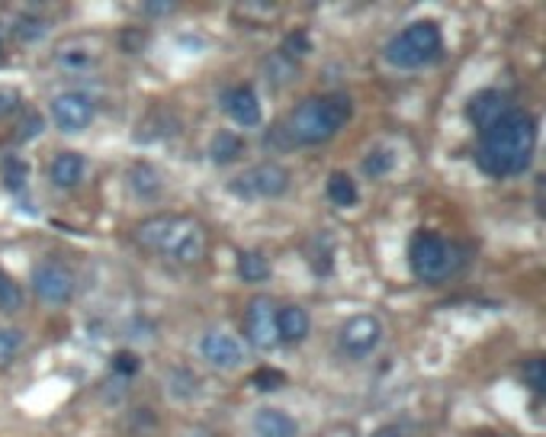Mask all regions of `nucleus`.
Segmentation results:
<instances>
[{"label":"nucleus","mask_w":546,"mask_h":437,"mask_svg":"<svg viewBox=\"0 0 546 437\" xmlns=\"http://www.w3.org/2000/svg\"><path fill=\"white\" fill-rule=\"evenodd\" d=\"M534 145H537V122H534V116L511 110L492 129L482 132L476 164L489 177H511V174L527 170L530 158H534Z\"/></svg>","instance_id":"f257e3e1"},{"label":"nucleus","mask_w":546,"mask_h":437,"mask_svg":"<svg viewBox=\"0 0 546 437\" xmlns=\"http://www.w3.org/2000/svg\"><path fill=\"white\" fill-rule=\"evenodd\" d=\"M347 120H351V97L335 90V94L302 100L286 116V132L289 138H296L299 145H325L344 129Z\"/></svg>","instance_id":"f03ea898"},{"label":"nucleus","mask_w":546,"mask_h":437,"mask_svg":"<svg viewBox=\"0 0 546 437\" xmlns=\"http://www.w3.org/2000/svg\"><path fill=\"white\" fill-rule=\"evenodd\" d=\"M138 242L158 254L196 264L206 254V232L193 216H154L138 226Z\"/></svg>","instance_id":"7ed1b4c3"},{"label":"nucleus","mask_w":546,"mask_h":437,"mask_svg":"<svg viewBox=\"0 0 546 437\" xmlns=\"http://www.w3.org/2000/svg\"><path fill=\"white\" fill-rule=\"evenodd\" d=\"M441 45H443L441 26L431 23V20H418V23L405 26V29L385 45L383 55L393 68L411 71V68H421L441 55Z\"/></svg>","instance_id":"20e7f679"},{"label":"nucleus","mask_w":546,"mask_h":437,"mask_svg":"<svg viewBox=\"0 0 546 437\" xmlns=\"http://www.w3.org/2000/svg\"><path fill=\"white\" fill-rule=\"evenodd\" d=\"M409 264L425 284H441L457 270V248L434 232H415L409 244Z\"/></svg>","instance_id":"39448f33"},{"label":"nucleus","mask_w":546,"mask_h":437,"mask_svg":"<svg viewBox=\"0 0 546 437\" xmlns=\"http://www.w3.org/2000/svg\"><path fill=\"white\" fill-rule=\"evenodd\" d=\"M289 186V174L280 168V164H257V168H251L248 174H241L238 180H232L228 184V190H232L235 196H244V200H251V196H283Z\"/></svg>","instance_id":"423d86ee"},{"label":"nucleus","mask_w":546,"mask_h":437,"mask_svg":"<svg viewBox=\"0 0 546 437\" xmlns=\"http://www.w3.org/2000/svg\"><path fill=\"white\" fill-rule=\"evenodd\" d=\"M32 290L46 306H64L74 296V276L55 260H42L39 268L32 270Z\"/></svg>","instance_id":"0eeeda50"},{"label":"nucleus","mask_w":546,"mask_h":437,"mask_svg":"<svg viewBox=\"0 0 546 437\" xmlns=\"http://www.w3.org/2000/svg\"><path fill=\"white\" fill-rule=\"evenodd\" d=\"M383 338V322L376 316H353L341 328V348L351 357H369Z\"/></svg>","instance_id":"6e6552de"},{"label":"nucleus","mask_w":546,"mask_h":437,"mask_svg":"<svg viewBox=\"0 0 546 437\" xmlns=\"http://www.w3.org/2000/svg\"><path fill=\"white\" fill-rule=\"evenodd\" d=\"M511 113V97H508L505 90H498V87H485L479 90L469 103H466V120L473 122L476 129L485 132L492 129L501 116Z\"/></svg>","instance_id":"1a4fd4ad"},{"label":"nucleus","mask_w":546,"mask_h":437,"mask_svg":"<svg viewBox=\"0 0 546 437\" xmlns=\"http://www.w3.org/2000/svg\"><path fill=\"white\" fill-rule=\"evenodd\" d=\"M200 354L206 364L219 367V370H232L244 360V350H241V341L235 334L222 332V328H209L200 338Z\"/></svg>","instance_id":"9d476101"},{"label":"nucleus","mask_w":546,"mask_h":437,"mask_svg":"<svg viewBox=\"0 0 546 437\" xmlns=\"http://www.w3.org/2000/svg\"><path fill=\"white\" fill-rule=\"evenodd\" d=\"M52 116L62 132H84L94 122V103L84 94H58L52 100Z\"/></svg>","instance_id":"9b49d317"},{"label":"nucleus","mask_w":546,"mask_h":437,"mask_svg":"<svg viewBox=\"0 0 546 437\" xmlns=\"http://www.w3.org/2000/svg\"><path fill=\"white\" fill-rule=\"evenodd\" d=\"M244 328H248V338L254 348L261 350H270L277 348V309L267 296H257L254 302L248 306V318H244Z\"/></svg>","instance_id":"f8f14e48"},{"label":"nucleus","mask_w":546,"mask_h":437,"mask_svg":"<svg viewBox=\"0 0 546 437\" xmlns=\"http://www.w3.org/2000/svg\"><path fill=\"white\" fill-rule=\"evenodd\" d=\"M225 113L244 129H254L261 126V100L251 87H235L225 94Z\"/></svg>","instance_id":"ddd939ff"},{"label":"nucleus","mask_w":546,"mask_h":437,"mask_svg":"<svg viewBox=\"0 0 546 437\" xmlns=\"http://www.w3.org/2000/svg\"><path fill=\"white\" fill-rule=\"evenodd\" d=\"M312 332V318L302 306H283L277 312V338L286 341V344H299V341L309 338Z\"/></svg>","instance_id":"4468645a"},{"label":"nucleus","mask_w":546,"mask_h":437,"mask_svg":"<svg viewBox=\"0 0 546 437\" xmlns=\"http://www.w3.org/2000/svg\"><path fill=\"white\" fill-rule=\"evenodd\" d=\"M84 168H87L84 154L62 152V154H55V158H52L48 177H52V184H55V186H62V190H71V186H78L80 180H84Z\"/></svg>","instance_id":"2eb2a0df"},{"label":"nucleus","mask_w":546,"mask_h":437,"mask_svg":"<svg viewBox=\"0 0 546 437\" xmlns=\"http://www.w3.org/2000/svg\"><path fill=\"white\" fill-rule=\"evenodd\" d=\"M254 431H257V437H296L299 434L296 421L289 418L286 412H280V408H257Z\"/></svg>","instance_id":"dca6fc26"},{"label":"nucleus","mask_w":546,"mask_h":437,"mask_svg":"<svg viewBox=\"0 0 546 437\" xmlns=\"http://www.w3.org/2000/svg\"><path fill=\"white\" fill-rule=\"evenodd\" d=\"M128 186H132V194L138 200H158L161 194V174L152 168V164H136V168L128 170Z\"/></svg>","instance_id":"f3484780"},{"label":"nucleus","mask_w":546,"mask_h":437,"mask_svg":"<svg viewBox=\"0 0 546 437\" xmlns=\"http://www.w3.org/2000/svg\"><path fill=\"white\" fill-rule=\"evenodd\" d=\"M241 152H244V142H241L238 132L222 129L212 136V142H209V158L216 164H232Z\"/></svg>","instance_id":"a211bd4d"},{"label":"nucleus","mask_w":546,"mask_h":437,"mask_svg":"<svg viewBox=\"0 0 546 437\" xmlns=\"http://www.w3.org/2000/svg\"><path fill=\"white\" fill-rule=\"evenodd\" d=\"M325 194H328V200L335 202V206L347 210V206H353V202H357V184H353L351 174L335 170V174L328 177V184H325Z\"/></svg>","instance_id":"6ab92c4d"},{"label":"nucleus","mask_w":546,"mask_h":437,"mask_svg":"<svg viewBox=\"0 0 546 437\" xmlns=\"http://www.w3.org/2000/svg\"><path fill=\"white\" fill-rule=\"evenodd\" d=\"M238 276L244 284H264V280H270V260H267L261 251H241Z\"/></svg>","instance_id":"aec40b11"},{"label":"nucleus","mask_w":546,"mask_h":437,"mask_svg":"<svg viewBox=\"0 0 546 437\" xmlns=\"http://www.w3.org/2000/svg\"><path fill=\"white\" fill-rule=\"evenodd\" d=\"M23 309V290L16 280H10L4 270H0V312L10 316V312H20Z\"/></svg>","instance_id":"412c9836"},{"label":"nucleus","mask_w":546,"mask_h":437,"mask_svg":"<svg viewBox=\"0 0 546 437\" xmlns=\"http://www.w3.org/2000/svg\"><path fill=\"white\" fill-rule=\"evenodd\" d=\"M393 168H395V154L389 152V148H376V152H369L367 158H363V174H367V177H383V174H389Z\"/></svg>","instance_id":"4be33fe9"},{"label":"nucleus","mask_w":546,"mask_h":437,"mask_svg":"<svg viewBox=\"0 0 546 437\" xmlns=\"http://www.w3.org/2000/svg\"><path fill=\"white\" fill-rule=\"evenodd\" d=\"M524 383H527L537 396H543L546 392V360L543 357H534V360L524 364Z\"/></svg>","instance_id":"5701e85b"},{"label":"nucleus","mask_w":546,"mask_h":437,"mask_svg":"<svg viewBox=\"0 0 546 437\" xmlns=\"http://www.w3.org/2000/svg\"><path fill=\"white\" fill-rule=\"evenodd\" d=\"M26 177H29V168H26L20 158H10V161H4V186L7 190H23L26 186Z\"/></svg>","instance_id":"b1692460"},{"label":"nucleus","mask_w":546,"mask_h":437,"mask_svg":"<svg viewBox=\"0 0 546 437\" xmlns=\"http://www.w3.org/2000/svg\"><path fill=\"white\" fill-rule=\"evenodd\" d=\"M20 344H23L20 332H10V328H0V370L13 364V357L20 354Z\"/></svg>","instance_id":"393cba45"},{"label":"nucleus","mask_w":546,"mask_h":437,"mask_svg":"<svg viewBox=\"0 0 546 437\" xmlns=\"http://www.w3.org/2000/svg\"><path fill=\"white\" fill-rule=\"evenodd\" d=\"M46 33H48V26L42 23V20L26 17V20H20V23H16V36H20L23 42H39Z\"/></svg>","instance_id":"a878e982"},{"label":"nucleus","mask_w":546,"mask_h":437,"mask_svg":"<svg viewBox=\"0 0 546 437\" xmlns=\"http://www.w3.org/2000/svg\"><path fill=\"white\" fill-rule=\"evenodd\" d=\"M20 103H23L20 90H16V87H0V120L13 116L16 110H20Z\"/></svg>","instance_id":"bb28decb"},{"label":"nucleus","mask_w":546,"mask_h":437,"mask_svg":"<svg viewBox=\"0 0 546 437\" xmlns=\"http://www.w3.org/2000/svg\"><path fill=\"white\" fill-rule=\"evenodd\" d=\"M138 367H142V360H138L136 354H128V350L116 354V360H112V370L120 373V376H136Z\"/></svg>","instance_id":"cd10ccee"},{"label":"nucleus","mask_w":546,"mask_h":437,"mask_svg":"<svg viewBox=\"0 0 546 437\" xmlns=\"http://www.w3.org/2000/svg\"><path fill=\"white\" fill-rule=\"evenodd\" d=\"M42 129H46V120H42L39 113H29L23 120V126H20V132H16V138H20V142H26V138L39 136Z\"/></svg>","instance_id":"c85d7f7f"},{"label":"nucleus","mask_w":546,"mask_h":437,"mask_svg":"<svg viewBox=\"0 0 546 437\" xmlns=\"http://www.w3.org/2000/svg\"><path fill=\"white\" fill-rule=\"evenodd\" d=\"M58 62H62L68 71H84V68H90V58L80 55V52H62V55H58Z\"/></svg>","instance_id":"c756f323"},{"label":"nucleus","mask_w":546,"mask_h":437,"mask_svg":"<svg viewBox=\"0 0 546 437\" xmlns=\"http://www.w3.org/2000/svg\"><path fill=\"white\" fill-rule=\"evenodd\" d=\"M254 383L261 389H273V386H280L283 376H280V370H257L254 373Z\"/></svg>","instance_id":"7c9ffc66"},{"label":"nucleus","mask_w":546,"mask_h":437,"mask_svg":"<svg viewBox=\"0 0 546 437\" xmlns=\"http://www.w3.org/2000/svg\"><path fill=\"white\" fill-rule=\"evenodd\" d=\"M286 49L293 52H309V42H305V36L302 33H296V36H289V42H286Z\"/></svg>","instance_id":"2f4dec72"},{"label":"nucleus","mask_w":546,"mask_h":437,"mask_svg":"<svg viewBox=\"0 0 546 437\" xmlns=\"http://www.w3.org/2000/svg\"><path fill=\"white\" fill-rule=\"evenodd\" d=\"M373 437H401V431L395 425H383L379 431H373Z\"/></svg>","instance_id":"473e14b6"},{"label":"nucleus","mask_w":546,"mask_h":437,"mask_svg":"<svg viewBox=\"0 0 546 437\" xmlns=\"http://www.w3.org/2000/svg\"><path fill=\"white\" fill-rule=\"evenodd\" d=\"M145 7L152 10L154 17H158V13H168V10H174V4H145Z\"/></svg>","instance_id":"72a5a7b5"},{"label":"nucleus","mask_w":546,"mask_h":437,"mask_svg":"<svg viewBox=\"0 0 546 437\" xmlns=\"http://www.w3.org/2000/svg\"><path fill=\"white\" fill-rule=\"evenodd\" d=\"M0 55H4V45H0Z\"/></svg>","instance_id":"f704fd0d"}]
</instances>
